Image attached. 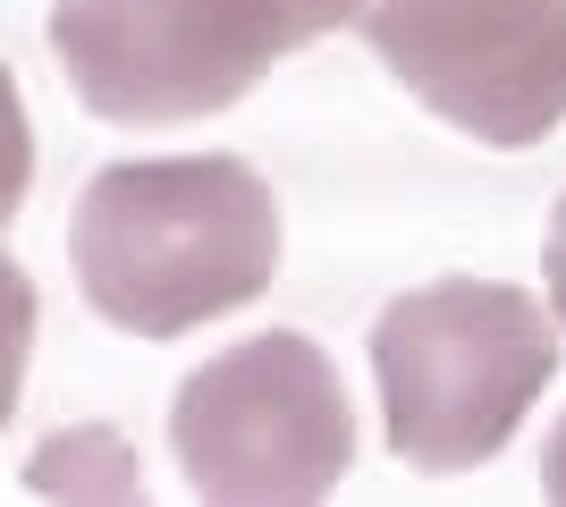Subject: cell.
Returning a JSON list of instances; mask_svg holds the SVG:
<instances>
[{
	"instance_id": "3957f363",
	"label": "cell",
	"mask_w": 566,
	"mask_h": 507,
	"mask_svg": "<svg viewBox=\"0 0 566 507\" xmlns=\"http://www.w3.org/2000/svg\"><path fill=\"white\" fill-rule=\"evenodd\" d=\"M364 9L373 0H51V51L94 119L178 127L229 110Z\"/></svg>"
},
{
	"instance_id": "6da1fadb",
	"label": "cell",
	"mask_w": 566,
	"mask_h": 507,
	"mask_svg": "<svg viewBox=\"0 0 566 507\" xmlns=\"http://www.w3.org/2000/svg\"><path fill=\"white\" fill-rule=\"evenodd\" d=\"M69 254L102 321L178 338L254 305L280 279V194L237 152L111 161L76 194Z\"/></svg>"
},
{
	"instance_id": "5b68a950",
	"label": "cell",
	"mask_w": 566,
	"mask_h": 507,
	"mask_svg": "<svg viewBox=\"0 0 566 507\" xmlns=\"http://www.w3.org/2000/svg\"><path fill=\"white\" fill-rule=\"evenodd\" d=\"M364 43L473 145L516 152L566 127V0H373Z\"/></svg>"
},
{
	"instance_id": "8992f818",
	"label": "cell",
	"mask_w": 566,
	"mask_h": 507,
	"mask_svg": "<svg viewBox=\"0 0 566 507\" xmlns=\"http://www.w3.org/2000/svg\"><path fill=\"white\" fill-rule=\"evenodd\" d=\"M549 305L566 321V194H558V212H549Z\"/></svg>"
},
{
	"instance_id": "52a82bcc",
	"label": "cell",
	"mask_w": 566,
	"mask_h": 507,
	"mask_svg": "<svg viewBox=\"0 0 566 507\" xmlns=\"http://www.w3.org/2000/svg\"><path fill=\"white\" fill-rule=\"evenodd\" d=\"M542 490H549V499H566V414H558V432H549V457H542Z\"/></svg>"
},
{
	"instance_id": "7a4b0ae2",
	"label": "cell",
	"mask_w": 566,
	"mask_h": 507,
	"mask_svg": "<svg viewBox=\"0 0 566 507\" xmlns=\"http://www.w3.org/2000/svg\"><path fill=\"white\" fill-rule=\"evenodd\" d=\"M558 330L566 321L542 314V296L507 279H431L398 296L373 321L389 448L423 474L491 465L558 372Z\"/></svg>"
},
{
	"instance_id": "277c9868",
	"label": "cell",
	"mask_w": 566,
	"mask_h": 507,
	"mask_svg": "<svg viewBox=\"0 0 566 507\" xmlns=\"http://www.w3.org/2000/svg\"><path fill=\"white\" fill-rule=\"evenodd\" d=\"M169 448L195 499L220 507H305L355 465V414L338 363L296 330H262L178 381Z\"/></svg>"
}]
</instances>
